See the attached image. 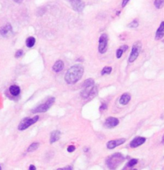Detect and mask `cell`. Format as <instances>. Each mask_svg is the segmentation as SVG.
Masks as SVG:
<instances>
[{
	"instance_id": "cell-1",
	"label": "cell",
	"mask_w": 164,
	"mask_h": 170,
	"mask_svg": "<svg viewBox=\"0 0 164 170\" xmlns=\"http://www.w3.org/2000/svg\"><path fill=\"white\" fill-rule=\"evenodd\" d=\"M84 68L80 65H75L70 68L65 75V81L68 84H75L82 77Z\"/></svg>"
},
{
	"instance_id": "cell-2",
	"label": "cell",
	"mask_w": 164,
	"mask_h": 170,
	"mask_svg": "<svg viewBox=\"0 0 164 170\" xmlns=\"http://www.w3.org/2000/svg\"><path fill=\"white\" fill-rule=\"evenodd\" d=\"M124 161V157L121 153H115L108 157L106 163L109 169H115Z\"/></svg>"
},
{
	"instance_id": "cell-3",
	"label": "cell",
	"mask_w": 164,
	"mask_h": 170,
	"mask_svg": "<svg viewBox=\"0 0 164 170\" xmlns=\"http://www.w3.org/2000/svg\"><path fill=\"white\" fill-rule=\"evenodd\" d=\"M142 48V43L141 42L138 41L135 42L133 45L132 46V49L131 54L130 55V57H129L128 59V61L129 63H133L135 60L137 59L140 51H141Z\"/></svg>"
},
{
	"instance_id": "cell-4",
	"label": "cell",
	"mask_w": 164,
	"mask_h": 170,
	"mask_svg": "<svg viewBox=\"0 0 164 170\" xmlns=\"http://www.w3.org/2000/svg\"><path fill=\"white\" fill-rule=\"evenodd\" d=\"M55 101V98H50L48 100H47L44 103L41 104V105L37 106L36 108H35L34 110H32V112L33 114L46 112V111H48L49 110L50 107L53 105Z\"/></svg>"
},
{
	"instance_id": "cell-5",
	"label": "cell",
	"mask_w": 164,
	"mask_h": 170,
	"mask_svg": "<svg viewBox=\"0 0 164 170\" xmlns=\"http://www.w3.org/2000/svg\"><path fill=\"white\" fill-rule=\"evenodd\" d=\"M39 119V117L38 115L35 116L33 118H25L23 119L21 122L20 123L18 129L20 131H23L27 129L28 128H29L30 126L33 125L36 123H37Z\"/></svg>"
},
{
	"instance_id": "cell-6",
	"label": "cell",
	"mask_w": 164,
	"mask_h": 170,
	"mask_svg": "<svg viewBox=\"0 0 164 170\" xmlns=\"http://www.w3.org/2000/svg\"><path fill=\"white\" fill-rule=\"evenodd\" d=\"M108 42L109 37L108 35L105 33L101 34L99 38V45H98V51L100 54H104L106 52L108 47Z\"/></svg>"
},
{
	"instance_id": "cell-7",
	"label": "cell",
	"mask_w": 164,
	"mask_h": 170,
	"mask_svg": "<svg viewBox=\"0 0 164 170\" xmlns=\"http://www.w3.org/2000/svg\"><path fill=\"white\" fill-rule=\"evenodd\" d=\"M71 5L73 9L77 12H81L85 8V3L82 0H66Z\"/></svg>"
},
{
	"instance_id": "cell-8",
	"label": "cell",
	"mask_w": 164,
	"mask_h": 170,
	"mask_svg": "<svg viewBox=\"0 0 164 170\" xmlns=\"http://www.w3.org/2000/svg\"><path fill=\"white\" fill-rule=\"evenodd\" d=\"M119 123V120L118 119L113 117H110L107 118L105 120L104 126L107 128H113L118 126Z\"/></svg>"
},
{
	"instance_id": "cell-9",
	"label": "cell",
	"mask_w": 164,
	"mask_h": 170,
	"mask_svg": "<svg viewBox=\"0 0 164 170\" xmlns=\"http://www.w3.org/2000/svg\"><path fill=\"white\" fill-rule=\"evenodd\" d=\"M125 141H126L125 138H120L115 140H111L107 143V147L109 149H113L119 146V145L123 144Z\"/></svg>"
},
{
	"instance_id": "cell-10",
	"label": "cell",
	"mask_w": 164,
	"mask_h": 170,
	"mask_svg": "<svg viewBox=\"0 0 164 170\" xmlns=\"http://www.w3.org/2000/svg\"><path fill=\"white\" fill-rule=\"evenodd\" d=\"M146 141V138L138 136L135 138L131 142H130V147L132 148H137L140 145H143Z\"/></svg>"
},
{
	"instance_id": "cell-11",
	"label": "cell",
	"mask_w": 164,
	"mask_h": 170,
	"mask_svg": "<svg viewBox=\"0 0 164 170\" xmlns=\"http://www.w3.org/2000/svg\"><path fill=\"white\" fill-rule=\"evenodd\" d=\"M163 36H164V21H162L160 23V25L156 32L155 40H161Z\"/></svg>"
},
{
	"instance_id": "cell-12",
	"label": "cell",
	"mask_w": 164,
	"mask_h": 170,
	"mask_svg": "<svg viewBox=\"0 0 164 170\" xmlns=\"http://www.w3.org/2000/svg\"><path fill=\"white\" fill-rule=\"evenodd\" d=\"M12 32V26L9 24H7L5 26H3L0 29V34L3 36H7Z\"/></svg>"
},
{
	"instance_id": "cell-13",
	"label": "cell",
	"mask_w": 164,
	"mask_h": 170,
	"mask_svg": "<svg viewBox=\"0 0 164 170\" xmlns=\"http://www.w3.org/2000/svg\"><path fill=\"white\" fill-rule=\"evenodd\" d=\"M64 68V64L62 60H58L53 65V70L56 73H58V72H60L61 71H62Z\"/></svg>"
},
{
	"instance_id": "cell-14",
	"label": "cell",
	"mask_w": 164,
	"mask_h": 170,
	"mask_svg": "<svg viewBox=\"0 0 164 170\" xmlns=\"http://www.w3.org/2000/svg\"><path fill=\"white\" fill-rule=\"evenodd\" d=\"M61 135V132L58 130H56L53 131L51 133V136H50V143H53L58 141L60 139Z\"/></svg>"
},
{
	"instance_id": "cell-15",
	"label": "cell",
	"mask_w": 164,
	"mask_h": 170,
	"mask_svg": "<svg viewBox=\"0 0 164 170\" xmlns=\"http://www.w3.org/2000/svg\"><path fill=\"white\" fill-rule=\"evenodd\" d=\"M131 100V95L129 93H124L121 96L119 100V102L123 105H127Z\"/></svg>"
},
{
	"instance_id": "cell-16",
	"label": "cell",
	"mask_w": 164,
	"mask_h": 170,
	"mask_svg": "<svg viewBox=\"0 0 164 170\" xmlns=\"http://www.w3.org/2000/svg\"><path fill=\"white\" fill-rule=\"evenodd\" d=\"M9 91H10V93L12 96H17L20 94L21 89L19 86H16V85H13V86H11L10 87Z\"/></svg>"
},
{
	"instance_id": "cell-17",
	"label": "cell",
	"mask_w": 164,
	"mask_h": 170,
	"mask_svg": "<svg viewBox=\"0 0 164 170\" xmlns=\"http://www.w3.org/2000/svg\"><path fill=\"white\" fill-rule=\"evenodd\" d=\"M35 43H36V38L33 37V36H30L26 41V45L28 48L33 47Z\"/></svg>"
},
{
	"instance_id": "cell-18",
	"label": "cell",
	"mask_w": 164,
	"mask_h": 170,
	"mask_svg": "<svg viewBox=\"0 0 164 170\" xmlns=\"http://www.w3.org/2000/svg\"><path fill=\"white\" fill-rule=\"evenodd\" d=\"M94 85V80L92 78H89L85 80L83 83V85H82V87H88V86H92Z\"/></svg>"
},
{
	"instance_id": "cell-19",
	"label": "cell",
	"mask_w": 164,
	"mask_h": 170,
	"mask_svg": "<svg viewBox=\"0 0 164 170\" xmlns=\"http://www.w3.org/2000/svg\"><path fill=\"white\" fill-rule=\"evenodd\" d=\"M155 7L158 9H161L164 7V0H155Z\"/></svg>"
},
{
	"instance_id": "cell-20",
	"label": "cell",
	"mask_w": 164,
	"mask_h": 170,
	"mask_svg": "<svg viewBox=\"0 0 164 170\" xmlns=\"http://www.w3.org/2000/svg\"><path fill=\"white\" fill-rule=\"evenodd\" d=\"M112 71V68L110 66H105L103 68V69L101 71V75H109L110 74V73Z\"/></svg>"
},
{
	"instance_id": "cell-21",
	"label": "cell",
	"mask_w": 164,
	"mask_h": 170,
	"mask_svg": "<svg viewBox=\"0 0 164 170\" xmlns=\"http://www.w3.org/2000/svg\"><path fill=\"white\" fill-rule=\"evenodd\" d=\"M39 146V143H33L31 144L30 146L28 149V152H33L35 150H36Z\"/></svg>"
},
{
	"instance_id": "cell-22",
	"label": "cell",
	"mask_w": 164,
	"mask_h": 170,
	"mask_svg": "<svg viewBox=\"0 0 164 170\" xmlns=\"http://www.w3.org/2000/svg\"><path fill=\"white\" fill-rule=\"evenodd\" d=\"M138 26V22L137 20H134L132 22H131L130 24L128 25V28H136Z\"/></svg>"
},
{
	"instance_id": "cell-23",
	"label": "cell",
	"mask_w": 164,
	"mask_h": 170,
	"mask_svg": "<svg viewBox=\"0 0 164 170\" xmlns=\"http://www.w3.org/2000/svg\"><path fill=\"white\" fill-rule=\"evenodd\" d=\"M137 163H138V159H131L130 161L128 162V167H133L135 164H137Z\"/></svg>"
},
{
	"instance_id": "cell-24",
	"label": "cell",
	"mask_w": 164,
	"mask_h": 170,
	"mask_svg": "<svg viewBox=\"0 0 164 170\" xmlns=\"http://www.w3.org/2000/svg\"><path fill=\"white\" fill-rule=\"evenodd\" d=\"M123 52H124V51L122 49L121 47L119 48H118V49L117 50V52H116L117 58H118V59L121 58L122 57L123 54Z\"/></svg>"
},
{
	"instance_id": "cell-25",
	"label": "cell",
	"mask_w": 164,
	"mask_h": 170,
	"mask_svg": "<svg viewBox=\"0 0 164 170\" xmlns=\"http://www.w3.org/2000/svg\"><path fill=\"white\" fill-rule=\"evenodd\" d=\"M75 149H76V147L74 146V145H70V146L67 147V151L69 152H73L75 150Z\"/></svg>"
},
{
	"instance_id": "cell-26",
	"label": "cell",
	"mask_w": 164,
	"mask_h": 170,
	"mask_svg": "<svg viewBox=\"0 0 164 170\" xmlns=\"http://www.w3.org/2000/svg\"><path fill=\"white\" fill-rule=\"evenodd\" d=\"M22 54H23V51H22V50H19V51H17V52L16 53L15 56H16V57L19 58V57H20L22 55Z\"/></svg>"
},
{
	"instance_id": "cell-27",
	"label": "cell",
	"mask_w": 164,
	"mask_h": 170,
	"mask_svg": "<svg viewBox=\"0 0 164 170\" xmlns=\"http://www.w3.org/2000/svg\"><path fill=\"white\" fill-rule=\"evenodd\" d=\"M129 2H130V0H122V7H125Z\"/></svg>"
},
{
	"instance_id": "cell-28",
	"label": "cell",
	"mask_w": 164,
	"mask_h": 170,
	"mask_svg": "<svg viewBox=\"0 0 164 170\" xmlns=\"http://www.w3.org/2000/svg\"><path fill=\"white\" fill-rule=\"evenodd\" d=\"M107 105H105V104H102V105L100 106V108H99V110H106V109H107Z\"/></svg>"
},
{
	"instance_id": "cell-29",
	"label": "cell",
	"mask_w": 164,
	"mask_h": 170,
	"mask_svg": "<svg viewBox=\"0 0 164 170\" xmlns=\"http://www.w3.org/2000/svg\"><path fill=\"white\" fill-rule=\"evenodd\" d=\"M29 169L35 170V169H36V166H34L33 165H30V167H29Z\"/></svg>"
},
{
	"instance_id": "cell-30",
	"label": "cell",
	"mask_w": 164,
	"mask_h": 170,
	"mask_svg": "<svg viewBox=\"0 0 164 170\" xmlns=\"http://www.w3.org/2000/svg\"><path fill=\"white\" fill-rule=\"evenodd\" d=\"M63 169H73V167L72 166H67V167L64 168Z\"/></svg>"
},
{
	"instance_id": "cell-31",
	"label": "cell",
	"mask_w": 164,
	"mask_h": 170,
	"mask_svg": "<svg viewBox=\"0 0 164 170\" xmlns=\"http://www.w3.org/2000/svg\"><path fill=\"white\" fill-rule=\"evenodd\" d=\"M14 1L16 3H21L22 2V0H14Z\"/></svg>"
},
{
	"instance_id": "cell-32",
	"label": "cell",
	"mask_w": 164,
	"mask_h": 170,
	"mask_svg": "<svg viewBox=\"0 0 164 170\" xmlns=\"http://www.w3.org/2000/svg\"><path fill=\"white\" fill-rule=\"evenodd\" d=\"M121 13V11H118V12H117V14H116V15L119 16V14H120Z\"/></svg>"
},
{
	"instance_id": "cell-33",
	"label": "cell",
	"mask_w": 164,
	"mask_h": 170,
	"mask_svg": "<svg viewBox=\"0 0 164 170\" xmlns=\"http://www.w3.org/2000/svg\"><path fill=\"white\" fill-rule=\"evenodd\" d=\"M162 143L164 145V135H163V138H162Z\"/></svg>"
},
{
	"instance_id": "cell-34",
	"label": "cell",
	"mask_w": 164,
	"mask_h": 170,
	"mask_svg": "<svg viewBox=\"0 0 164 170\" xmlns=\"http://www.w3.org/2000/svg\"><path fill=\"white\" fill-rule=\"evenodd\" d=\"M0 169H2V168H1V166H0Z\"/></svg>"
},
{
	"instance_id": "cell-35",
	"label": "cell",
	"mask_w": 164,
	"mask_h": 170,
	"mask_svg": "<svg viewBox=\"0 0 164 170\" xmlns=\"http://www.w3.org/2000/svg\"><path fill=\"white\" fill-rule=\"evenodd\" d=\"M163 43H164V40H163Z\"/></svg>"
}]
</instances>
